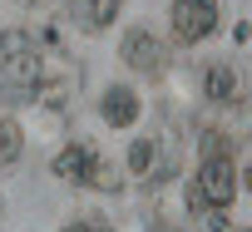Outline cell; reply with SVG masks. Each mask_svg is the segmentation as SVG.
<instances>
[{
	"mask_svg": "<svg viewBox=\"0 0 252 232\" xmlns=\"http://www.w3.org/2000/svg\"><path fill=\"white\" fill-rule=\"evenodd\" d=\"M40 94V55L25 35H0V99H35Z\"/></svg>",
	"mask_w": 252,
	"mask_h": 232,
	"instance_id": "obj_1",
	"label": "cell"
},
{
	"mask_svg": "<svg viewBox=\"0 0 252 232\" xmlns=\"http://www.w3.org/2000/svg\"><path fill=\"white\" fill-rule=\"evenodd\" d=\"M203 168H198V183H193V203H208V207H227L232 203V188H237V173H232V158H227V144L222 139H203Z\"/></svg>",
	"mask_w": 252,
	"mask_h": 232,
	"instance_id": "obj_2",
	"label": "cell"
},
{
	"mask_svg": "<svg viewBox=\"0 0 252 232\" xmlns=\"http://www.w3.org/2000/svg\"><path fill=\"white\" fill-rule=\"evenodd\" d=\"M218 25V0H173V30L178 40H203Z\"/></svg>",
	"mask_w": 252,
	"mask_h": 232,
	"instance_id": "obj_3",
	"label": "cell"
},
{
	"mask_svg": "<svg viewBox=\"0 0 252 232\" xmlns=\"http://www.w3.org/2000/svg\"><path fill=\"white\" fill-rule=\"evenodd\" d=\"M55 173H60V178H69V183H104V188H114V178L99 168L94 148H84V144H69V148L55 158Z\"/></svg>",
	"mask_w": 252,
	"mask_h": 232,
	"instance_id": "obj_4",
	"label": "cell"
},
{
	"mask_svg": "<svg viewBox=\"0 0 252 232\" xmlns=\"http://www.w3.org/2000/svg\"><path fill=\"white\" fill-rule=\"evenodd\" d=\"M124 59H129L134 69H144V74H158L163 64H168V55H163V45L149 35V30H134L129 40H124Z\"/></svg>",
	"mask_w": 252,
	"mask_h": 232,
	"instance_id": "obj_5",
	"label": "cell"
},
{
	"mask_svg": "<svg viewBox=\"0 0 252 232\" xmlns=\"http://www.w3.org/2000/svg\"><path fill=\"white\" fill-rule=\"evenodd\" d=\"M104 119H109L114 129H129V124L139 119V99L124 89V84H119V89H109V94H104Z\"/></svg>",
	"mask_w": 252,
	"mask_h": 232,
	"instance_id": "obj_6",
	"label": "cell"
},
{
	"mask_svg": "<svg viewBox=\"0 0 252 232\" xmlns=\"http://www.w3.org/2000/svg\"><path fill=\"white\" fill-rule=\"evenodd\" d=\"M208 99H218V104H227V99H237V74L227 69V64H213L208 69Z\"/></svg>",
	"mask_w": 252,
	"mask_h": 232,
	"instance_id": "obj_7",
	"label": "cell"
},
{
	"mask_svg": "<svg viewBox=\"0 0 252 232\" xmlns=\"http://www.w3.org/2000/svg\"><path fill=\"white\" fill-rule=\"evenodd\" d=\"M79 15H84V25H89V30H99V25H109V20L119 15V0H84Z\"/></svg>",
	"mask_w": 252,
	"mask_h": 232,
	"instance_id": "obj_8",
	"label": "cell"
},
{
	"mask_svg": "<svg viewBox=\"0 0 252 232\" xmlns=\"http://www.w3.org/2000/svg\"><path fill=\"white\" fill-rule=\"evenodd\" d=\"M15 158H20V124L5 119L0 124V163H15Z\"/></svg>",
	"mask_w": 252,
	"mask_h": 232,
	"instance_id": "obj_9",
	"label": "cell"
},
{
	"mask_svg": "<svg viewBox=\"0 0 252 232\" xmlns=\"http://www.w3.org/2000/svg\"><path fill=\"white\" fill-rule=\"evenodd\" d=\"M129 168H134V173H149V168H154V144H149V139H139V144L129 148Z\"/></svg>",
	"mask_w": 252,
	"mask_h": 232,
	"instance_id": "obj_10",
	"label": "cell"
},
{
	"mask_svg": "<svg viewBox=\"0 0 252 232\" xmlns=\"http://www.w3.org/2000/svg\"><path fill=\"white\" fill-rule=\"evenodd\" d=\"M64 232H104V227H94V222H74V227H64Z\"/></svg>",
	"mask_w": 252,
	"mask_h": 232,
	"instance_id": "obj_11",
	"label": "cell"
},
{
	"mask_svg": "<svg viewBox=\"0 0 252 232\" xmlns=\"http://www.w3.org/2000/svg\"><path fill=\"white\" fill-rule=\"evenodd\" d=\"M25 5H40V0H25Z\"/></svg>",
	"mask_w": 252,
	"mask_h": 232,
	"instance_id": "obj_12",
	"label": "cell"
},
{
	"mask_svg": "<svg viewBox=\"0 0 252 232\" xmlns=\"http://www.w3.org/2000/svg\"><path fill=\"white\" fill-rule=\"evenodd\" d=\"M247 188H252V173H247Z\"/></svg>",
	"mask_w": 252,
	"mask_h": 232,
	"instance_id": "obj_13",
	"label": "cell"
}]
</instances>
